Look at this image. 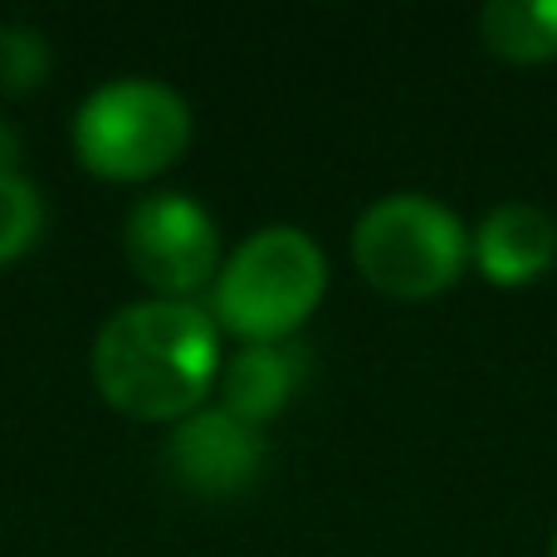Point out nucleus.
<instances>
[{
  "instance_id": "9b49d317",
  "label": "nucleus",
  "mask_w": 557,
  "mask_h": 557,
  "mask_svg": "<svg viewBox=\"0 0 557 557\" xmlns=\"http://www.w3.org/2000/svg\"><path fill=\"white\" fill-rule=\"evenodd\" d=\"M49 69H54V49H49L45 29L5 20V25H0V94L5 98L35 94L49 78Z\"/></svg>"
},
{
  "instance_id": "ddd939ff",
  "label": "nucleus",
  "mask_w": 557,
  "mask_h": 557,
  "mask_svg": "<svg viewBox=\"0 0 557 557\" xmlns=\"http://www.w3.org/2000/svg\"><path fill=\"white\" fill-rule=\"evenodd\" d=\"M548 557H557V533H553V548H548Z\"/></svg>"
},
{
  "instance_id": "6e6552de",
  "label": "nucleus",
  "mask_w": 557,
  "mask_h": 557,
  "mask_svg": "<svg viewBox=\"0 0 557 557\" xmlns=\"http://www.w3.org/2000/svg\"><path fill=\"white\" fill-rule=\"evenodd\" d=\"M308 376V347L298 343H240L231 357H221V411H231L245 425H270L278 411L298 396Z\"/></svg>"
},
{
  "instance_id": "423d86ee",
  "label": "nucleus",
  "mask_w": 557,
  "mask_h": 557,
  "mask_svg": "<svg viewBox=\"0 0 557 557\" xmlns=\"http://www.w3.org/2000/svg\"><path fill=\"white\" fill-rule=\"evenodd\" d=\"M166 470L196 499H235L264 470V435L221 406H201L166 435Z\"/></svg>"
},
{
  "instance_id": "7ed1b4c3",
  "label": "nucleus",
  "mask_w": 557,
  "mask_h": 557,
  "mask_svg": "<svg viewBox=\"0 0 557 557\" xmlns=\"http://www.w3.org/2000/svg\"><path fill=\"white\" fill-rule=\"evenodd\" d=\"M74 157L98 182H152L172 172L196 137L191 103L162 78H108L74 113Z\"/></svg>"
},
{
  "instance_id": "f257e3e1",
  "label": "nucleus",
  "mask_w": 557,
  "mask_h": 557,
  "mask_svg": "<svg viewBox=\"0 0 557 557\" xmlns=\"http://www.w3.org/2000/svg\"><path fill=\"white\" fill-rule=\"evenodd\" d=\"M221 327L196 298L127 304L94 337V386L127 421L176 425L221 376Z\"/></svg>"
},
{
  "instance_id": "f8f14e48",
  "label": "nucleus",
  "mask_w": 557,
  "mask_h": 557,
  "mask_svg": "<svg viewBox=\"0 0 557 557\" xmlns=\"http://www.w3.org/2000/svg\"><path fill=\"white\" fill-rule=\"evenodd\" d=\"M0 172H20V133L0 117Z\"/></svg>"
},
{
  "instance_id": "f03ea898",
  "label": "nucleus",
  "mask_w": 557,
  "mask_h": 557,
  "mask_svg": "<svg viewBox=\"0 0 557 557\" xmlns=\"http://www.w3.org/2000/svg\"><path fill=\"white\" fill-rule=\"evenodd\" d=\"M327 294V260L298 225L255 231L211 284L206 313L240 343H288Z\"/></svg>"
},
{
  "instance_id": "20e7f679",
  "label": "nucleus",
  "mask_w": 557,
  "mask_h": 557,
  "mask_svg": "<svg viewBox=\"0 0 557 557\" xmlns=\"http://www.w3.org/2000/svg\"><path fill=\"white\" fill-rule=\"evenodd\" d=\"M357 274L386 298L421 304L460 284L470 270V231L445 201L425 191H392L352 225Z\"/></svg>"
},
{
  "instance_id": "0eeeda50",
  "label": "nucleus",
  "mask_w": 557,
  "mask_h": 557,
  "mask_svg": "<svg viewBox=\"0 0 557 557\" xmlns=\"http://www.w3.org/2000/svg\"><path fill=\"white\" fill-rule=\"evenodd\" d=\"M474 270L494 288H529L557 264V221L533 201H504L470 235Z\"/></svg>"
},
{
  "instance_id": "1a4fd4ad",
  "label": "nucleus",
  "mask_w": 557,
  "mask_h": 557,
  "mask_svg": "<svg viewBox=\"0 0 557 557\" xmlns=\"http://www.w3.org/2000/svg\"><path fill=\"white\" fill-rule=\"evenodd\" d=\"M480 39L504 64H548L557 59V0H490Z\"/></svg>"
},
{
  "instance_id": "9d476101",
  "label": "nucleus",
  "mask_w": 557,
  "mask_h": 557,
  "mask_svg": "<svg viewBox=\"0 0 557 557\" xmlns=\"http://www.w3.org/2000/svg\"><path fill=\"white\" fill-rule=\"evenodd\" d=\"M45 235V196L29 176L0 172V264H15Z\"/></svg>"
},
{
  "instance_id": "39448f33",
  "label": "nucleus",
  "mask_w": 557,
  "mask_h": 557,
  "mask_svg": "<svg viewBox=\"0 0 557 557\" xmlns=\"http://www.w3.org/2000/svg\"><path fill=\"white\" fill-rule=\"evenodd\" d=\"M123 255L152 298H196L221 274V231L186 191H152L127 211Z\"/></svg>"
}]
</instances>
